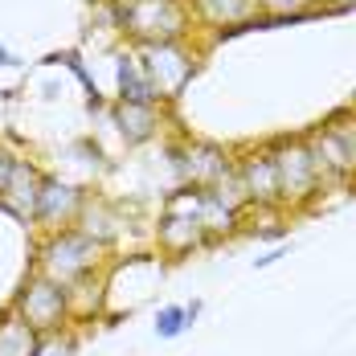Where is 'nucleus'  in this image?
I'll use <instances>...</instances> for the list:
<instances>
[{
    "label": "nucleus",
    "instance_id": "nucleus-1",
    "mask_svg": "<svg viewBox=\"0 0 356 356\" xmlns=\"http://www.w3.org/2000/svg\"><path fill=\"white\" fill-rule=\"evenodd\" d=\"M197 21L184 0H119V37L123 45H160L193 41Z\"/></svg>",
    "mask_w": 356,
    "mask_h": 356
},
{
    "label": "nucleus",
    "instance_id": "nucleus-2",
    "mask_svg": "<svg viewBox=\"0 0 356 356\" xmlns=\"http://www.w3.org/2000/svg\"><path fill=\"white\" fill-rule=\"evenodd\" d=\"M307 136V147L316 156L323 184H340V188H356V111L336 107L327 111Z\"/></svg>",
    "mask_w": 356,
    "mask_h": 356
},
{
    "label": "nucleus",
    "instance_id": "nucleus-3",
    "mask_svg": "<svg viewBox=\"0 0 356 356\" xmlns=\"http://www.w3.org/2000/svg\"><path fill=\"white\" fill-rule=\"evenodd\" d=\"M107 250L99 242H90L78 225L70 229H58V234H41V242L33 250V270L49 275L54 283L74 286L78 279L95 275V270H107Z\"/></svg>",
    "mask_w": 356,
    "mask_h": 356
},
{
    "label": "nucleus",
    "instance_id": "nucleus-4",
    "mask_svg": "<svg viewBox=\"0 0 356 356\" xmlns=\"http://www.w3.org/2000/svg\"><path fill=\"white\" fill-rule=\"evenodd\" d=\"M275 172H279V197H283V213H303L320 201V193L327 188L316 168V156L307 147V136H275L266 140Z\"/></svg>",
    "mask_w": 356,
    "mask_h": 356
},
{
    "label": "nucleus",
    "instance_id": "nucleus-5",
    "mask_svg": "<svg viewBox=\"0 0 356 356\" xmlns=\"http://www.w3.org/2000/svg\"><path fill=\"white\" fill-rule=\"evenodd\" d=\"M131 49L164 107H172L201 70V49H193V41H160V45H131Z\"/></svg>",
    "mask_w": 356,
    "mask_h": 356
},
{
    "label": "nucleus",
    "instance_id": "nucleus-6",
    "mask_svg": "<svg viewBox=\"0 0 356 356\" xmlns=\"http://www.w3.org/2000/svg\"><path fill=\"white\" fill-rule=\"evenodd\" d=\"M13 312L21 316V320L37 327L41 336H58V332H70L74 320H70V291L62 283H54L49 275H41L29 266V275H25V283L17 291V299H13Z\"/></svg>",
    "mask_w": 356,
    "mask_h": 356
},
{
    "label": "nucleus",
    "instance_id": "nucleus-7",
    "mask_svg": "<svg viewBox=\"0 0 356 356\" xmlns=\"http://www.w3.org/2000/svg\"><path fill=\"white\" fill-rule=\"evenodd\" d=\"M164 152L177 184H188V188H213L238 168V152L217 140H177Z\"/></svg>",
    "mask_w": 356,
    "mask_h": 356
},
{
    "label": "nucleus",
    "instance_id": "nucleus-8",
    "mask_svg": "<svg viewBox=\"0 0 356 356\" xmlns=\"http://www.w3.org/2000/svg\"><path fill=\"white\" fill-rule=\"evenodd\" d=\"M90 188L78 184V180L62 177V172H45V188H41V205H37V229L41 234H58V229H70L78 225V213L86 205Z\"/></svg>",
    "mask_w": 356,
    "mask_h": 356
},
{
    "label": "nucleus",
    "instance_id": "nucleus-9",
    "mask_svg": "<svg viewBox=\"0 0 356 356\" xmlns=\"http://www.w3.org/2000/svg\"><path fill=\"white\" fill-rule=\"evenodd\" d=\"M152 242H156V250L168 262H180V258H188L197 250L213 246V238L205 234V225L193 213H177V209H160L156 225H152Z\"/></svg>",
    "mask_w": 356,
    "mask_h": 356
},
{
    "label": "nucleus",
    "instance_id": "nucleus-10",
    "mask_svg": "<svg viewBox=\"0 0 356 356\" xmlns=\"http://www.w3.org/2000/svg\"><path fill=\"white\" fill-rule=\"evenodd\" d=\"M238 177L246 184L250 209H283L279 172H275V160H270V147L266 143H250V147L238 152Z\"/></svg>",
    "mask_w": 356,
    "mask_h": 356
},
{
    "label": "nucleus",
    "instance_id": "nucleus-11",
    "mask_svg": "<svg viewBox=\"0 0 356 356\" xmlns=\"http://www.w3.org/2000/svg\"><path fill=\"white\" fill-rule=\"evenodd\" d=\"M197 29H213L217 37H234L266 25L258 17V0H184Z\"/></svg>",
    "mask_w": 356,
    "mask_h": 356
},
{
    "label": "nucleus",
    "instance_id": "nucleus-12",
    "mask_svg": "<svg viewBox=\"0 0 356 356\" xmlns=\"http://www.w3.org/2000/svg\"><path fill=\"white\" fill-rule=\"evenodd\" d=\"M41 188H45V168L37 160H29V156H21L8 184H4V193H0V209L13 213L21 225H33L37 205H41Z\"/></svg>",
    "mask_w": 356,
    "mask_h": 356
},
{
    "label": "nucleus",
    "instance_id": "nucleus-13",
    "mask_svg": "<svg viewBox=\"0 0 356 356\" xmlns=\"http://www.w3.org/2000/svg\"><path fill=\"white\" fill-rule=\"evenodd\" d=\"M111 119H115V136L123 147H140L152 143L164 123H168V107H147V103H119L111 99Z\"/></svg>",
    "mask_w": 356,
    "mask_h": 356
},
{
    "label": "nucleus",
    "instance_id": "nucleus-14",
    "mask_svg": "<svg viewBox=\"0 0 356 356\" xmlns=\"http://www.w3.org/2000/svg\"><path fill=\"white\" fill-rule=\"evenodd\" d=\"M78 229L111 254V250L119 246V234L127 229V221H123V209H119L115 201L99 197V193H90L86 205H82V213H78Z\"/></svg>",
    "mask_w": 356,
    "mask_h": 356
},
{
    "label": "nucleus",
    "instance_id": "nucleus-15",
    "mask_svg": "<svg viewBox=\"0 0 356 356\" xmlns=\"http://www.w3.org/2000/svg\"><path fill=\"white\" fill-rule=\"evenodd\" d=\"M115 99H119V103H147V107H164L131 45H119V49H115Z\"/></svg>",
    "mask_w": 356,
    "mask_h": 356
},
{
    "label": "nucleus",
    "instance_id": "nucleus-16",
    "mask_svg": "<svg viewBox=\"0 0 356 356\" xmlns=\"http://www.w3.org/2000/svg\"><path fill=\"white\" fill-rule=\"evenodd\" d=\"M70 291V320L74 323H90L99 316H107V270H95L86 279H78Z\"/></svg>",
    "mask_w": 356,
    "mask_h": 356
},
{
    "label": "nucleus",
    "instance_id": "nucleus-17",
    "mask_svg": "<svg viewBox=\"0 0 356 356\" xmlns=\"http://www.w3.org/2000/svg\"><path fill=\"white\" fill-rule=\"evenodd\" d=\"M41 340L45 336L37 327H29L13 307L0 312V356H37L41 353Z\"/></svg>",
    "mask_w": 356,
    "mask_h": 356
},
{
    "label": "nucleus",
    "instance_id": "nucleus-18",
    "mask_svg": "<svg viewBox=\"0 0 356 356\" xmlns=\"http://www.w3.org/2000/svg\"><path fill=\"white\" fill-rule=\"evenodd\" d=\"M49 62H54V66H62V70H70L74 78H78V86L86 90V103H90V111L107 107V95L99 90V78H95V70L86 66V58H82V49H62V54H54Z\"/></svg>",
    "mask_w": 356,
    "mask_h": 356
},
{
    "label": "nucleus",
    "instance_id": "nucleus-19",
    "mask_svg": "<svg viewBox=\"0 0 356 356\" xmlns=\"http://www.w3.org/2000/svg\"><path fill=\"white\" fill-rule=\"evenodd\" d=\"M323 13V0H258V17L266 25H283V21H303Z\"/></svg>",
    "mask_w": 356,
    "mask_h": 356
},
{
    "label": "nucleus",
    "instance_id": "nucleus-20",
    "mask_svg": "<svg viewBox=\"0 0 356 356\" xmlns=\"http://www.w3.org/2000/svg\"><path fill=\"white\" fill-rule=\"evenodd\" d=\"M188 327H193V323H188V312H184V303H164V307L156 312V323H152L156 340H180Z\"/></svg>",
    "mask_w": 356,
    "mask_h": 356
},
{
    "label": "nucleus",
    "instance_id": "nucleus-21",
    "mask_svg": "<svg viewBox=\"0 0 356 356\" xmlns=\"http://www.w3.org/2000/svg\"><path fill=\"white\" fill-rule=\"evenodd\" d=\"M17 160H21V152H17L13 143H8L4 136H0V193H4V184H8V177H13Z\"/></svg>",
    "mask_w": 356,
    "mask_h": 356
},
{
    "label": "nucleus",
    "instance_id": "nucleus-22",
    "mask_svg": "<svg viewBox=\"0 0 356 356\" xmlns=\"http://www.w3.org/2000/svg\"><path fill=\"white\" fill-rule=\"evenodd\" d=\"M291 250H295V242H291V238H286V242H279V246H270L266 254H258V258H254V270H266V266H275V262H279V258H286Z\"/></svg>",
    "mask_w": 356,
    "mask_h": 356
},
{
    "label": "nucleus",
    "instance_id": "nucleus-23",
    "mask_svg": "<svg viewBox=\"0 0 356 356\" xmlns=\"http://www.w3.org/2000/svg\"><path fill=\"white\" fill-rule=\"evenodd\" d=\"M0 66H8V70H13V66H21V58H17V54L4 45V41H0Z\"/></svg>",
    "mask_w": 356,
    "mask_h": 356
},
{
    "label": "nucleus",
    "instance_id": "nucleus-24",
    "mask_svg": "<svg viewBox=\"0 0 356 356\" xmlns=\"http://www.w3.org/2000/svg\"><path fill=\"white\" fill-rule=\"evenodd\" d=\"M353 111H356V103H353Z\"/></svg>",
    "mask_w": 356,
    "mask_h": 356
}]
</instances>
